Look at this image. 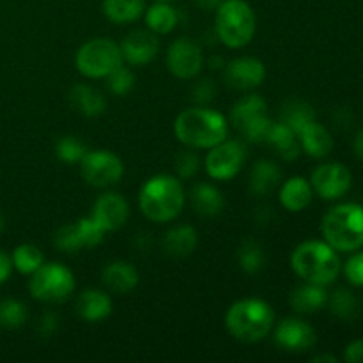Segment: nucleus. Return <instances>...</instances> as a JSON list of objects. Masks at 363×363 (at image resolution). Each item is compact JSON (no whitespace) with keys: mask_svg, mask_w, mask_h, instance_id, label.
<instances>
[{"mask_svg":"<svg viewBox=\"0 0 363 363\" xmlns=\"http://www.w3.org/2000/svg\"><path fill=\"white\" fill-rule=\"evenodd\" d=\"M91 216L103 227L105 233H108V230L112 233V230L121 229L128 222L130 206L123 195L108 191V194H103L96 199Z\"/></svg>","mask_w":363,"mask_h":363,"instance_id":"nucleus-16","label":"nucleus"},{"mask_svg":"<svg viewBox=\"0 0 363 363\" xmlns=\"http://www.w3.org/2000/svg\"><path fill=\"white\" fill-rule=\"evenodd\" d=\"M325 241L337 252H354L363 247V206L346 202L330 209L321 222Z\"/></svg>","mask_w":363,"mask_h":363,"instance_id":"nucleus-5","label":"nucleus"},{"mask_svg":"<svg viewBox=\"0 0 363 363\" xmlns=\"http://www.w3.org/2000/svg\"><path fill=\"white\" fill-rule=\"evenodd\" d=\"M266 144L275 149L277 155L282 160H286V162H293V160H296L301 155V145L298 135L287 124L280 123V121L279 123H273L268 138H266Z\"/></svg>","mask_w":363,"mask_h":363,"instance_id":"nucleus-24","label":"nucleus"},{"mask_svg":"<svg viewBox=\"0 0 363 363\" xmlns=\"http://www.w3.org/2000/svg\"><path fill=\"white\" fill-rule=\"evenodd\" d=\"M266 67L255 57H240L223 67L225 84L234 91H252L264 82Z\"/></svg>","mask_w":363,"mask_h":363,"instance_id":"nucleus-15","label":"nucleus"},{"mask_svg":"<svg viewBox=\"0 0 363 363\" xmlns=\"http://www.w3.org/2000/svg\"><path fill=\"white\" fill-rule=\"evenodd\" d=\"M13 266L23 275H32L39 266L45 262V257H43V252L39 250L35 245L25 243L20 245V247L14 248L13 252Z\"/></svg>","mask_w":363,"mask_h":363,"instance_id":"nucleus-32","label":"nucleus"},{"mask_svg":"<svg viewBox=\"0 0 363 363\" xmlns=\"http://www.w3.org/2000/svg\"><path fill=\"white\" fill-rule=\"evenodd\" d=\"M209 64H213L211 67H215V69H220V67H225V60L223 59H220V57H211V59H209Z\"/></svg>","mask_w":363,"mask_h":363,"instance_id":"nucleus-48","label":"nucleus"},{"mask_svg":"<svg viewBox=\"0 0 363 363\" xmlns=\"http://www.w3.org/2000/svg\"><path fill=\"white\" fill-rule=\"evenodd\" d=\"M298 138H300L301 151H305L312 158H325L333 149V137L323 124L315 121L301 128Z\"/></svg>","mask_w":363,"mask_h":363,"instance_id":"nucleus-22","label":"nucleus"},{"mask_svg":"<svg viewBox=\"0 0 363 363\" xmlns=\"http://www.w3.org/2000/svg\"><path fill=\"white\" fill-rule=\"evenodd\" d=\"M291 308L300 314H314L321 311L328 303V293L325 291V286L318 284H305V286L296 287L289 296Z\"/></svg>","mask_w":363,"mask_h":363,"instance_id":"nucleus-25","label":"nucleus"},{"mask_svg":"<svg viewBox=\"0 0 363 363\" xmlns=\"http://www.w3.org/2000/svg\"><path fill=\"white\" fill-rule=\"evenodd\" d=\"M4 227H6V220H4V216H2V215H0V234H2Z\"/></svg>","mask_w":363,"mask_h":363,"instance_id":"nucleus-49","label":"nucleus"},{"mask_svg":"<svg viewBox=\"0 0 363 363\" xmlns=\"http://www.w3.org/2000/svg\"><path fill=\"white\" fill-rule=\"evenodd\" d=\"M53 245L57 247V250L64 252V254H77V252H80L84 248L74 223L60 227L55 233V236H53Z\"/></svg>","mask_w":363,"mask_h":363,"instance_id":"nucleus-37","label":"nucleus"},{"mask_svg":"<svg viewBox=\"0 0 363 363\" xmlns=\"http://www.w3.org/2000/svg\"><path fill=\"white\" fill-rule=\"evenodd\" d=\"M28 291L32 298L45 303H60L74 291V277L60 262H43L30 275Z\"/></svg>","mask_w":363,"mask_h":363,"instance_id":"nucleus-8","label":"nucleus"},{"mask_svg":"<svg viewBox=\"0 0 363 363\" xmlns=\"http://www.w3.org/2000/svg\"><path fill=\"white\" fill-rule=\"evenodd\" d=\"M216 96V85L215 82L209 80V78H202L191 89V98L194 101H197L199 105H206V103L213 101Z\"/></svg>","mask_w":363,"mask_h":363,"instance_id":"nucleus-40","label":"nucleus"},{"mask_svg":"<svg viewBox=\"0 0 363 363\" xmlns=\"http://www.w3.org/2000/svg\"><path fill=\"white\" fill-rule=\"evenodd\" d=\"M238 262L245 273L254 275V273L261 272L262 266H264V252H262L261 245L252 240L245 241L238 250Z\"/></svg>","mask_w":363,"mask_h":363,"instance_id":"nucleus-33","label":"nucleus"},{"mask_svg":"<svg viewBox=\"0 0 363 363\" xmlns=\"http://www.w3.org/2000/svg\"><path fill=\"white\" fill-rule=\"evenodd\" d=\"M101 280L108 291L116 294H128L138 286V272L126 261H113L103 268Z\"/></svg>","mask_w":363,"mask_h":363,"instance_id":"nucleus-18","label":"nucleus"},{"mask_svg":"<svg viewBox=\"0 0 363 363\" xmlns=\"http://www.w3.org/2000/svg\"><path fill=\"white\" fill-rule=\"evenodd\" d=\"M344 275L353 286L363 287V252L353 255L344 266Z\"/></svg>","mask_w":363,"mask_h":363,"instance_id":"nucleus-41","label":"nucleus"},{"mask_svg":"<svg viewBox=\"0 0 363 363\" xmlns=\"http://www.w3.org/2000/svg\"><path fill=\"white\" fill-rule=\"evenodd\" d=\"M328 303L333 315H337L342 321H353L360 314V301L347 289L335 291L332 296H328Z\"/></svg>","mask_w":363,"mask_h":363,"instance_id":"nucleus-31","label":"nucleus"},{"mask_svg":"<svg viewBox=\"0 0 363 363\" xmlns=\"http://www.w3.org/2000/svg\"><path fill=\"white\" fill-rule=\"evenodd\" d=\"M353 147H354V152H357L358 158H360L362 162H363V128H362L360 131H358L357 137H354Z\"/></svg>","mask_w":363,"mask_h":363,"instance_id":"nucleus-46","label":"nucleus"},{"mask_svg":"<svg viewBox=\"0 0 363 363\" xmlns=\"http://www.w3.org/2000/svg\"><path fill=\"white\" fill-rule=\"evenodd\" d=\"M69 103L78 113L85 117H98L106 108L105 96L91 85H74L69 92Z\"/></svg>","mask_w":363,"mask_h":363,"instance_id":"nucleus-26","label":"nucleus"},{"mask_svg":"<svg viewBox=\"0 0 363 363\" xmlns=\"http://www.w3.org/2000/svg\"><path fill=\"white\" fill-rule=\"evenodd\" d=\"M119 48L123 60H126L130 66H145L156 57L160 50V43L155 32H151L149 28L147 30L138 28V30L130 32L124 38Z\"/></svg>","mask_w":363,"mask_h":363,"instance_id":"nucleus-17","label":"nucleus"},{"mask_svg":"<svg viewBox=\"0 0 363 363\" xmlns=\"http://www.w3.org/2000/svg\"><path fill=\"white\" fill-rule=\"evenodd\" d=\"M74 66L78 73L87 78H94V80L106 78L112 71L123 66L119 45L106 38L91 39L78 48Z\"/></svg>","mask_w":363,"mask_h":363,"instance_id":"nucleus-7","label":"nucleus"},{"mask_svg":"<svg viewBox=\"0 0 363 363\" xmlns=\"http://www.w3.org/2000/svg\"><path fill=\"white\" fill-rule=\"evenodd\" d=\"M77 314L87 323H99L112 314V300L105 291L87 289L78 296Z\"/></svg>","mask_w":363,"mask_h":363,"instance_id":"nucleus-19","label":"nucleus"},{"mask_svg":"<svg viewBox=\"0 0 363 363\" xmlns=\"http://www.w3.org/2000/svg\"><path fill=\"white\" fill-rule=\"evenodd\" d=\"M174 169L179 179H191L201 169V158L194 149L181 151L174 160Z\"/></svg>","mask_w":363,"mask_h":363,"instance_id":"nucleus-39","label":"nucleus"},{"mask_svg":"<svg viewBox=\"0 0 363 363\" xmlns=\"http://www.w3.org/2000/svg\"><path fill=\"white\" fill-rule=\"evenodd\" d=\"M145 25L155 34H170L177 27L179 14L170 2H155L145 7Z\"/></svg>","mask_w":363,"mask_h":363,"instance_id":"nucleus-28","label":"nucleus"},{"mask_svg":"<svg viewBox=\"0 0 363 363\" xmlns=\"http://www.w3.org/2000/svg\"><path fill=\"white\" fill-rule=\"evenodd\" d=\"M351 183H353V176H351L350 169L337 162L319 165L311 177L312 190L326 201L344 197L350 191Z\"/></svg>","mask_w":363,"mask_h":363,"instance_id":"nucleus-13","label":"nucleus"},{"mask_svg":"<svg viewBox=\"0 0 363 363\" xmlns=\"http://www.w3.org/2000/svg\"><path fill=\"white\" fill-rule=\"evenodd\" d=\"M55 152L59 156L60 162L64 163H80V160L84 158L87 147H85L84 142L80 138L73 137V135H67L62 137L55 145Z\"/></svg>","mask_w":363,"mask_h":363,"instance_id":"nucleus-35","label":"nucleus"},{"mask_svg":"<svg viewBox=\"0 0 363 363\" xmlns=\"http://www.w3.org/2000/svg\"><path fill=\"white\" fill-rule=\"evenodd\" d=\"M312 121H315L314 108L301 99H291V101L284 103L282 110H280V123L287 124L296 135L300 133L301 128L307 126Z\"/></svg>","mask_w":363,"mask_h":363,"instance_id":"nucleus-30","label":"nucleus"},{"mask_svg":"<svg viewBox=\"0 0 363 363\" xmlns=\"http://www.w3.org/2000/svg\"><path fill=\"white\" fill-rule=\"evenodd\" d=\"M74 225H77L78 236H80L82 247L84 248L98 247V245L103 241V238H105V230H103V227L99 225L91 215H89L87 218L78 220Z\"/></svg>","mask_w":363,"mask_h":363,"instance_id":"nucleus-36","label":"nucleus"},{"mask_svg":"<svg viewBox=\"0 0 363 363\" xmlns=\"http://www.w3.org/2000/svg\"><path fill=\"white\" fill-rule=\"evenodd\" d=\"M204 66L202 48L188 38H179L169 46L167 52V67L170 73L181 80H191L201 73Z\"/></svg>","mask_w":363,"mask_h":363,"instance_id":"nucleus-12","label":"nucleus"},{"mask_svg":"<svg viewBox=\"0 0 363 363\" xmlns=\"http://www.w3.org/2000/svg\"><path fill=\"white\" fill-rule=\"evenodd\" d=\"M57 330H59V318H57V314H53V312H46V314L41 318V321H39V326H38L39 335L52 337Z\"/></svg>","mask_w":363,"mask_h":363,"instance_id":"nucleus-42","label":"nucleus"},{"mask_svg":"<svg viewBox=\"0 0 363 363\" xmlns=\"http://www.w3.org/2000/svg\"><path fill=\"white\" fill-rule=\"evenodd\" d=\"M103 14L112 23H133L144 14V0H103Z\"/></svg>","mask_w":363,"mask_h":363,"instance_id":"nucleus-29","label":"nucleus"},{"mask_svg":"<svg viewBox=\"0 0 363 363\" xmlns=\"http://www.w3.org/2000/svg\"><path fill=\"white\" fill-rule=\"evenodd\" d=\"M257 18L245 0H222L215 14L216 38L229 48H243L254 39Z\"/></svg>","mask_w":363,"mask_h":363,"instance_id":"nucleus-6","label":"nucleus"},{"mask_svg":"<svg viewBox=\"0 0 363 363\" xmlns=\"http://www.w3.org/2000/svg\"><path fill=\"white\" fill-rule=\"evenodd\" d=\"M80 172L85 183L94 188H108L117 184L124 174L119 156L110 151H87L80 160Z\"/></svg>","mask_w":363,"mask_h":363,"instance_id":"nucleus-11","label":"nucleus"},{"mask_svg":"<svg viewBox=\"0 0 363 363\" xmlns=\"http://www.w3.org/2000/svg\"><path fill=\"white\" fill-rule=\"evenodd\" d=\"M280 184H282V170L275 162L261 160L250 170L248 186H250L252 194L257 197H266V195L273 194Z\"/></svg>","mask_w":363,"mask_h":363,"instance_id":"nucleus-21","label":"nucleus"},{"mask_svg":"<svg viewBox=\"0 0 363 363\" xmlns=\"http://www.w3.org/2000/svg\"><path fill=\"white\" fill-rule=\"evenodd\" d=\"M28 312L21 301L18 300H2L0 301V328L16 330L27 321Z\"/></svg>","mask_w":363,"mask_h":363,"instance_id":"nucleus-34","label":"nucleus"},{"mask_svg":"<svg viewBox=\"0 0 363 363\" xmlns=\"http://www.w3.org/2000/svg\"><path fill=\"white\" fill-rule=\"evenodd\" d=\"M273 340H275V346L286 353H301V351L311 350L318 337L308 323L296 318H287L277 326Z\"/></svg>","mask_w":363,"mask_h":363,"instance_id":"nucleus-14","label":"nucleus"},{"mask_svg":"<svg viewBox=\"0 0 363 363\" xmlns=\"http://www.w3.org/2000/svg\"><path fill=\"white\" fill-rule=\"evenodd\" d=\"M197 230L191 225H176L163 234V250L172 257H186L197 247Z\"/></svg>","mask_w":363,"mask_h":363,"instance_id":"nucleus-27","label":"nucleus"},{"mask_svg":"<svg viewBox=\"0 0 363 363\" xmlns=\"http://www.w3.org/2000/svg\"><path fill=\"white\" fill-rule=\"evenodd\" d=\"M312 190L311 183L305 177L294 176L291 179L284 181L280 186V204L291 213H300L308 208L312 202Z\"/></svg>","mask_w":363,"mask_h":363,"instance_id":"nucleus-23","label":"nucleus"},{"mask_svg":"<svg viewBox=\"0 0 363 363\" xmlns=\"http://www.w3.org/2000/svg\"><path fill=\"white\" fill-rule=\"evenodd\" d=\"M186 201V194L179 177L169 174L152 176L142 184L138 194V204L147 220L156 223H167L181 215Z\"/></svg>","mask_w":363,"mask_h":363,"instance_id":"nucleus-2","label":"nucleus"},{"mask_svg":"<svg viewBox=\"0 0 363 363\" xmlns=\"http://www.w3.org/2000/svg\"><path fill=\"white\" fill-rule=\"evenodd\" d=\"M194 4L202 11H216L222 0H194Z\"/></svg>","mask_w":363,"mask_h":363,"instance_id":"nucleus-45","label":"nucleus"},{"mask_svg":"<svg viewBox=\"0 0 363 363\" xmlns=\"http://www.w3.org/2000/svg\"><path fill=\"white\" fill-rule=\"evenodd\" d=\"M247 162V147L240 140H223L213 145L206 156V172L211 179L230 181Z\"/></svg>","mask_w":363,"mask_h":363,"instance_id":"nucleus-10","label":"nucleus"},{"mask_svg":"<svg viewBox=\"0 0 363 363\" xmlns=\"http://www.w3.org/2000/svg\"><path fill=\"white\" fill-rule=\"evenodd\" d=\"M344 360L347 363H363V339L354 340L344 351Z\"/></svg>","mask_w":363,"mask_h":363,"instance_id":"nucleus-43","label":"nucleus"},{"mask_svg":"<svg viewBox=\"0 0 363 363\" xmlns=\"http://www.w3.org/2000/svg\"><path fill=\"white\" fill-rule=\"evenodd\" d=\"M156 2H172V0H156Z\"/></svg>","mask_w":363,"mask_h":363,"instance_id":"nucleus-50","label":"nucleus"},{"mask_svg":"<svg viewBox=\"0 0 363 363\" xmlns=\"http://www.w3.org/2000/svg\"><path fill=\"white\" fill-rule=\"evenodd\" d=\"M268 105L259 94H248L234 103L230 110V124L254 144H266L269 130L273 126V121L269 119Z\"/></svg>","mask_w":363,"mask_h":363,"instance_id":"nucleus-9","label":"nucleus"},{"mask_svg":"<svg viewBox=\"0 0 363 363\" xmlns=\"http://www.w3.org/2000/svg\"><path fill=\"white\" fill-rule=\"evenodd\" d=\"M11 269H13V259L6 252L0 250V286L7 282V279L11 277Z\"/></svg>","mask_w":363,"mask_h":363,"instance_id":"nucleus-44","label":"nucleus"},{"mask_svg":"<svg viewBox=\"0 0 363 363\" xmlns=\"http://www.w3.org/2000/svg\"><path fill=\"white\" fill-rule=\"evenodd\" d=\"M190 199V204L194 208V211L197 215L206 216V218H211V216L220 215L225 208V199L220 194V190L216 186L209 183H199L188 194Z\"/></svg>","mask_w":363,"mask_h":363,"instance_id":"nucleus-20","label":"nucleus"},{"mask_svg":"<svg viewBox=\"0 0 363 363\" xmlns=\"http://www.w3.org/2000/svg\"><path fill=\"white\" fill-rule=\"evenodd\" d=\"M275 314L264 300L245 298L230 305L225 315V326L230 335L245 344L261 342L273 328Z\"/></svg>","mask_w":363,"mask_h":363,"instance_id":"nucleus-4","label":"nucleus"},{"mask_svg":"<svg viewBox=\"0 0 363 363\" xmlns=\"http://www.w3.org/2000/svg\"><path fill=\"white\" fill-rule=\"evenodd\" d=\"M106 87L112 94L116 96H126L130 94L131 89L135 87V77L128 67L119 66L116 71L106 77Z\"/></svg>","mask_w":363,"mask_h":363,"instance_id":"nucleus-38","label":"nucleus"},{"mask_svg":"<svg viewBox=\"0 0 363 363\" xmlns=\"http://www.w3.org/2000/svg\"><path fill=\"white\" fill-rule=\"evenodd\" d=\"M291 268L308 284L328 286L340 273V259L326 241H305L291 254Z\"/></svg>","mask_w":363,"mask_h":363,"instance_id":"nucleus-3","label":"nucleus"},{"mask_svg":"<svg viewBox=\"0 0 363 363\" xmlns=\"http://www.w3.org/2000/svg\"><path fill=\"white\" fill-rule=\"evenodd\" d=\"M314 363H321V362H328V363H337L335 357H330V354H319V357L312 358Z\"/></svg>","mask_w":363,"mask_h":363,"instance_id":"nucleus-47","label":"nucleus"},{"mask_svg":"<svg viewBox=\"0 0 363 363\" xmlns=\"http://www.w3.org/2000/svg\"><path fill=\"white\" fill-rule=\"evenodd\" d=\"M229 123L220 112L206 106H191L174 121V135L190 149H211L227 138Z\"/></svg>","mask_w":363,"mask_h":363,"instance_id":"nucleus-1","label":"nucleus"}]
</instances>
